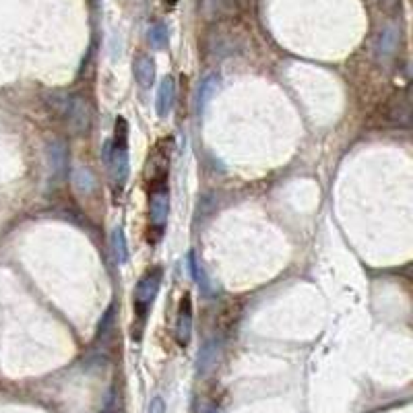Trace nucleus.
<instances>
[{
    "mask_svg": "<svg viewBox=\"0 0 413 413\" xmlns=\"http://www.w3.org/2000/svg\"><path fill=\"white\" fill-rule=\"evenodd\" d=\"M104 159L110 168L114 186L122 190L129 178V124L122 116H118L116 120L114 139L104 147Z\"/></svg>",
    "mask_w": 413,
    "mask_h": 413,
    "instance_id": "obj_1",
    "label": "nucleus"
},
{
    "mask_svg": "<svg viewBox=\"0 0 413 413\" xmlns=\"http://www.w3.org/2000/svg\"><path fill=\"white\" fill-rule=\"evenodd\" d=\"M161 279H164V271L159 267H153L137 283V289H135V314H137L141 324H145V320H147V314H149V310L153 306V300H155V295L159 291Z\"/></svg>",
    "mask_w": 413,
    "mask_h": 413,
    "instance_id": "obj_2",
    "label": "nucleus"
},
{
    "mask_svg": "<svg viewBox=\"0 0 413 413\" xmlns=\"http://www.w3.org/2000/svg\"><path fill=\"white\" fill-rule=\"evenodd\" d=\"M48 155V168H50V180L63 182L69 174V147L63 139H52L46 147Z\"/></svg>",
    "mask_w": 413,
    "mask_h": 413,
    "instance_id": "obj_3",
    "label": "nucleus"
},
{
    "mask_svg": "<svg viewBox=\"0 0 413 413\" xmlns=\"http://www.w3.org/2000/svg\"><path fill=\"white\" fill-rule=\"evenodd\" d=\"M168 213H170V192L168 186L155 188L151 190V199H149V219L151 225L157 230V236L161 238L164 234V225L168 221Z\"/></svg>",
    "mask_w": 413,
    "mask_h": 413,
    "instance_id": "obj_4",
    "label": "nucleus"
},
{
    "mask_svg": "<svg viewBox=\"0 0 413 413\" xmlns=\"http://www.w3.org/2000/svg\"><path fill=\"white\" fill-rule=\"evenodd\" d=\"M65 118L73 133H83L89 124V106L81 96H71L63 106Z\"/></svg>",
    "mask_w": 413,
    "mask_h": 413,
    "instance_id": "obj_5",
    "label": "nucleus"
},
{
    "mask_svg": "<svg viewBox=\"0 0 413 413\" xmlns=\"http://www.w3.org/2000/svg\"><path fill=\"white\" fill-rule=\"evenodd\" d=\"M168 168H170V151H159L157 145L147 161V180L151 190L168 186Z\"/></svg>",
    "mask_w": 413,
    "mask_h": 413,
    "instance_id": "obj_6",
    "label": "nucleus"
},
{
    "mask_svg": "<svg viewBox=\"0 0 413 413\" xmlns=\"http://www.w3.org/2000/svg\"><path fill=\"white\" fill-rule=\"evenodd\" d=\"M192 337V302L190 295L186 293L180 302L178 314H176V341L186 347Z\"/></svg>",
    "mask_w": 413,
    "mask_h": 413,
    "instance_id": "obj_7",
    "label": "nucleus"
},
{
    "mask_svg": "<svg viewBox=\"0 0 413 413\" xmlns=\"http://www.w3.org/2000/svg\"><path fill=\"white\" fill-rule=\"evenodd\" d=\"M174 100H176V87H174V79L172 77H166L159 85V91H157V104H155V110H157V116L159 118H168L172 108H174Z\"/></svg>",
    "mask_w": 413,
    "mask_h": 413,
    "instance_id": "obj_8",
    "label": "nucleus"
},
{
    "mask_svg": "<svg viewBox=\"0 0 413 413\" xmlns=\"http://www.w3.org/2000/svg\"><path fill=\"white\" fill-rule=\"evenodd\" d=\"M135 77L143 89H149L155 79V63L149 56H139L135 63Z\"/></svg>",
    "mask_w": 413,
    "mask_h": 413,
    "instance_id": "obj_9",
    "label": "nucleus"
},
{
    "mask_svg": "<svg viewBox=\"0 0 413 413\" xmlns=\"http://www.w3.org/2000/svg\"><path fill=\"white\" fill-rule=\"evenodd\" d=\"M388 120L397 122V124H405L409 126V120H411V106H409V96H405V100H392L388 102Z\"/></svg>",
    "mask_w": 413,
    "mask_h": 413,
    "instance_id": "obj_10",
    "label": "nucleus"
},
{
    "mask_svg": "<svg viewBox=\"0 0 413 413\" xmlns=\"http://www.w3.org/2000/svg\"><path fill=\"white\" fill-rule=\"evenodd\" d=\"M397 42H399V32L394 27H386L380 34V40H378V56L390 58L392 52L397 50Z\"/></svg>",
    "mask_w": 413,
    "mask_h": 413,
    "instance_id": "obj_11",
    "label": "nucleus"
},
{
    "mask_svg": "<svg viewBox=\"0 0 413 413\" xmlns=\"http://www.w3.org/2000/svg\"><path fill=\"white\" fill-rule=\"evenodd\" d=\"M217 87H219V77L217 75L205 77V81L201 83V89H199V112H203L207 108L211 98L217 93Z\"/></svg>",
    "mask_w": 413,
    "mask_h": 413,
    "instance_id": "obj_12",
    "label": "nucleus"
},
{
    "mask_svg": "<svg viewBox=\"0 0 413 413\" xmlns=\"http://www.w3.org/2000/svg\"><path fill=\"white\" fill-rule=\"evenodd\" d=\"M112 252H114V258L118 265H124L129 260V246H126L124 232L120 227H116L112 232Z\"/></svg>",
    "mask_w": 413,
    "mask_h": 413,
    "instance_id": "obj_13",
    "label": "nucleus"
},
{
    "mask_svg": "<svg viewBox=\"0 0 413 413\" xmlns=\"http://www.w3.org/2000/svg\"><path fill=\"white\" fill-rule=\"evenodd\" d=\"M168 40H170V34L164 23H153L149 27V44L153 50H164L168 46Z\"/></svg>",
    "mask_w": 413,
    "mask_h": 413,
    "instance_id": "obj_14",
    "label": "nucleus"
},
{
    "mask_svg": "<svg viewBox=\"0 0 413 413\" xmlns=\"http://www.w3.org/2000/svg\"><path fill=\"white\" fill-rule=\"evenodd\" d=\"M75 188L81 192V194H91L93 192V188H96V178H93V174L89 172V170H85V168H81V170H77L75 172Z\"/></svg>",
    "mask_w": 413,
    "mask_h": 413,
    "instance_id": "obj_15",
    "label": "nucleus"
},
{
    "mask_svg": "<svg viewBox=\"0 0 413 413\" xmlns=\"http://www.w3.org/2000/svg\"><path fill=\"white\" fill-rule=\"evenodd\" d=\"M188 265H190V273H192L194 281L199 283V287H201L205 293H211V283H209V279H207V273H205V269L197 263V258H194L192 252L188 254Z\"/></svg>",
    "mask_w": 413,
    "mask_h": 413,
    "instance_id": "obj_16",
    "label": "nucleus"
},
{
    "mask_svg": "<svg viewBox=\"0 0 413 413\" xmlns=\"http://www.w3.org/2000/svg\"><path fill=\"white\" fill-rule=\"evenodd\" d=\"M149 413H164V401H161L159 397H155V399L151 401Z\"/></svg>",
    "mask_w": 413,
    "mask_h": 413,
    "instance_id": "obj_17",
    "label": "nucleus"
}]
</instances>
